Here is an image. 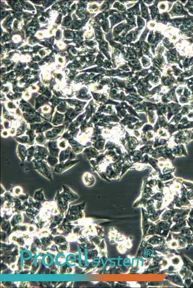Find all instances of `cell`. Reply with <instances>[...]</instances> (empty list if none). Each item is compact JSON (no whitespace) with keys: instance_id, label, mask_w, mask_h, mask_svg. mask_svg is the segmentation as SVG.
<instances>
[{"instance_id":"cell-7","label":"cell","mask_w":193,"mask_h":288,"mask_svg":"<svg viewBox=\"0 0 193 288\" xmlns=\"http://www.w3.org/2000/svg\"><path fill=\"white\" fill-rule=\"evenodd\" d=\"M63 191L60 193L62 198L68 203L73 202L79 198V195L66 185L63 186Z\"/></svg>"},{"instance_id":"cell-25","label":"cell","mask_w":193,"mask_h":288,"mask_svg":"<svg viewBox=\"0 0 193 288\" xmlns=\"http://www.w3.org/2000/svg\"><path fill=\"white\" fill-rule=\"evenodd\" d=\"M2 119L3 120H8L11 122L15 121L18 118L16 115H14L9 113L6 110V109H4V108H3L2 110Z\"/></svg>"},{"instance_id":"cell-39","label":"cell","mask_w":193,"mask_h":288,"mask_svg":"<svg viewBox=\"0 0 193 288\" xmlns=\"http://www.w3.org/2000/svg\"><path fill=\"white\" fill-rule=\"evenodd\" d=\"M1 136H2V137H4V138H7V137H8L9 136H10V135L9 134L8 130L5 129H2L1 132Z\"/></svg>"},{"instance_id":"cell-17","label":"cell","mask_w":193,"mask_h":288,"mask_svg":"<svg viewBox=\"0 0 193 288\" xmlns=\"http://www.w3.org/2000/svg\"><path fill=\"white\" fill-rule=\"evenodd\" d=\"M82 153L84 158L90 161L95 158L98 154V151L94 148L91 147L86 148Z\"/></svg>"},{"instance_id":"cell-6","label":"cell","mask_w":193,"mask_h":288,"mask_svg":"<svg viewBox=\"0 0 193 288\" xmlns=\"http://www.w3.org/2000/svg\"><path fill=\"white\" fill-rule=\"evenodd\" d=\"M30 129L35 131L36 134H41L53 128L54 126L49 121H44L39 123L29 124Z\"/></svg>"},{"instance_id":"cell-13","label":"cell","mask_w":193,"mask_h":288,"mask_svg":"<svg viewBox=\"0 0 193 288\" xmlns=\"http://www.w3.org/2000/svg\"><path fill=\"white\" fill-rule=\"evenodd\" d=\"M68 143L70 147L72 148V150L76 154L81 153L86 148H87L86 146L82 145L76 139L69 140Z\"/></svg>"},{"instance_id":"cell-40","label":"cell","mask_w":193,"mask_h":288,"mask_svg":"<svg viewBox=\"0 0 193 288\" xmlns=\"http://www.w3.org/2000/svg\"><path fill=\"white\" fill-rule=\"evenodd\" d=\"M77 239H78V236L76 235H70V236H69L66 238L67 241H70V242L74 241H75V240H77Z\"/></svg>"},{"instance_id":"cell-35","label":"cell","mask_w":193,"mask_h":288,"mask_svg":"<svg viewBox=\"0 0 193 288\" xmlns=\"http://www.w3.org/2000/svg\"><path fill=\"white\" fill-rule=\"evenodd\" d=\"M41 242L44 246H48L52 244V240L50 237H42L41 238Z\"/></svg>"},{"instance_id":"cell-42","label":"cell","mask_w":193,"mask_h":288,"mask_svg":"<svg viewBox=\"0 0 193 288\" xmlns=\"http://www.w3.org/2000/svg\"><path fill=\"white\" fill-rule=\"evenodd\" d=\"M1 186L2 190L1 193V195H2V194H3L4 193H5V192H6V190H5V189H4V187H3V186H2V185H1Z\"/></svg>"},{"instance_id":"cell-10","label":"cell","mask_w":193,"mask_h":288,"mask_svg":"<svg viewBox=\"0 0 193 288\" xmlns=\"http://www.w3.org/2000/svg\"><path fill=\"white\" fill-rule=\"evenodd\" d=\"M76 155L71 147L69 146L66 149L61 151L59 156V163L65 162L68 160H74L76 158Z\"/></svg>"},{"instance_id":"cell-4","label":"cell","mask_w":193,"mask_h":288,"mask_svg":"<svg viewBox=\"0 0 193 288\" xmlns=\"http://www.w3.org/2000/svg\"><path fill=\"white\" fill-rule=\"evenodd\" d=\"M23 116L27 123L29 124L39 123L45 121L49 122V120L36 111L35 112H24Z\"/></svg>"},{"instance_id":"cell-28","label":"cell","mask_w":193,"mask_h":288,"mask_svg":"<svg viewBox=\"0 0 193 288\" xmlns=\"http://www.w3.org/2000/svg\"><path fill=\"white\" fill-rule=\"evenodd\" d=\"M23 216L20 214H17L12 218L11 223L12 226H16L19 224L23 222Z\"/></svg>"},{"instance_id":"cell-29","label":"cell","mask_w":193,"mask_h":288,"mask_svg":"<svg viewBox=\"0 0 193 288\" xmlns=\"http://www.w3.org/2000/svg\"><path fill=\"white\" fill-rule=\"evenodd\" d=\"M58 145L60 149L61 150L66 149L70 146L68 140L66 139L61 138H59L58 139Z\"/></svg>"},{"instance_id":"cell-14","label":"cell","mask_w":193,"mask_h":288,"mask_svg":"<svg viewBox=\"0 0 193 288\" xmlns=\"http://www.w3.org/2000/svg\"><path fill=\"white\" fill-rule=\"evenodd\" d=\"M16 154L22 162H25L27 158V148L25 145L19 144L16 148Z\"/></svg>"},{"instance_id":"cell-11","label":"cell","mask_w":193,"mask_h":288,"mask_svg":"<svg viewBox=\"0 0 193 288\" xmlns=\"http://www.w3.org/2000/svg\"><path fill=\"white\" fill-rule=\"evenodd\" d=\"M45 147L47 148L49 150L50 155L57 157L59 158L61 150L58 145V140L54 141H47Z\"/></svg>"},{"instance_id":"cell-21","label":"cell","mask_w":193,"mask_h":288,"mask_svg":"<svg viewBox=\"0 0 193 288\" xmlns=\"http://www.w3.org/2000/svg\"><path fill=\"white\" fill-rule=\"evenodd\" d=\"M20 258L24 262H29L32 260L33 253L31 251L27 249H21L19 251Z\"/></svg>"},{"instance_id":"cell-1","label":"cell","mask_w":193,"mask_h":288,"mask_svg":"<svg viewBox=\"0 0 193 288\" xmlns=\"http://www.w3.org/2000/svg\"><path fill=\"white\" fill-rule=\"evenodd\" d=\"M34 169L43 177L50 181H53V177L51 172V167L45 160L33 161Z\"/></svg>"},{"instance_id":"cell-32","label":"cell","mask_w":193,"mask_h":288,"mask_svg":"<svg viewBox=\"0 0 193 288\" xmlns=\"http://www.w3.org/2000/svg\"><path fill=\"white\" fill-rule=\"evenodd\" d=\"M173 211H168L165 212V213H164L163 215H162L161 219H163V220H164L170 219L172 217V216H173V214L174 215L175 213H174Z\"/></svg>"},{"instance_id":"cell-41","label":"cell","mask_w":193,"mask_h":288,"mask_svg":"<svg viewBox=\"0 0 193 288\" xmlns=\"http://www.w3.org/2000/svg\"><path fill=\"white\" fill-rule=\"evenodd\" d=\"M7 107L9 109H13V110H15V109H16V107L14 105L12 104V103H10L8 104Z\"/></svg>"},{"instance_id":"cell-2","label":"cell","mask_w":193,"mask_h":288,"mask_svg":"<svg viewBox=\"0 0 193 288\" xmlns=\"http://www.w3.org/2000/svg\"><path fill=\"white\" fill-rule=\"evenodd\" d=\"M65 130V126L64 124L59 126H54L53 128L45 132V136L48 141L56 140L62 136Z\"/></svg>"},{"instance_id":"cell-36","label":"cell","mask_w":193,"mask_h":288,"mask_svg":"<svg viewBox=\"0 0 193 288\" xmlns=\"http://www.w3.org/2000/svg\"><path fill=\"white\" fill-rule=\"evenodd\" d=\"M2 120L3 121H2V125H3L4 129L9 130L12 127V122L8 121V120H3V119H2Z\"/></svg>"},{"instance_id":"cell-18","label":"cell","mask_w":193,"mask_h":288,"mask_svg":"<svg viewBox=\"0 0 193 288\" xmlns=\"http://www.w3.org/2000/svg\"><path fill=\"white\" fill-rule=\"evenodd\" d=\"M55 261V257L51 254H45L42 257V263L45 267L50 268L53 265Z\"/></svg>"},{"instance_id":"cell-30","label":"cell","mask_w":193,"mask_h":288,"mask_svg":"<svg viewBox=\"0 0 193 288\" xmlns=\"http://www.w3.org/2000/svg\"><path fill=\"white\" fill-rule=\"evenodd\" d=\"M163 241V238H161L157 236H154L150 238L149 243L152 244H159L162 243Z\"/></svg>"},{"instance_id":"cell-34","label":"cell","mask_w":193,"mask_h":288,"mask_svg":"<svg viewBox=\"0 0 193 288\" xmlns=\"http://www.w3.org/2000/svg\"><path fill=\"white\" fill-rule=\"evenodd\" d=\"M4 228H6L4 231V232H10V230H11V225H10L9 222L6 221L2 222V229L3 230Z\"/></svg>"},{"instance_id":"cell-9","label":"cell","mask_w":193,"mask_h":288,"mask_svg":"<svg viewBox=\"0 0 193 288\" xmlns=\"http://www.w3.org/2000/svg\"><path fill=\"white\" fill-rule=\"evenodd\" d=\"M36 145V150L35 154L33 161H42L45 160L50 155L49 150L46 147L41 145Z\"/></svg>"},{"instance_id":"cell-24","label":"cell","mask_w":193,"mask_h":288,"mask_svg":"<svg viewBox=\"0 0 193 288\" xmlns=\"http://www.w3.org/2000/svg\"><path fill=\"white\" fill-rule=\"evenodd\" d=\"M34 200L40 202H45L46 201L43 193V189H40L35 192Z\"/></svg>"},{"instance_id":"cell-33","label":"cell","mask_w":193,"mask_h":288,"mask_svg":"<svg viewBox=\"0 0 193 288\" xmlns=\"http://www.w3.org/2000/svg\"><path fill=\"white\" fill-rule=\"evenodd\" d=\"M13 193L14 195L19 196L23 193V190L21 187L19 186L15 187L13 189Z\"/></svg>"},{"instance_id":"cell-3","label":"cell","mask_w":193,"mask_h":288,"mask_svg":"<svg viewBox=\"0 0 193 288\" xmlns=\"http://www.w3.org/2000/svg\"><path fill=\"white\" fill-rule=\"evenodd\" d=\"M85 206V203H83L79 205H75L74 206H72L70 207L69 212L67 214V219H69V221H74L79 219L82 218L84 213L82 212V210H84Z\"/></svg>"},{"instance_id":"cell-37","label":"cell","mask_w":193,"mask_h":288,"mask_svg":"<svg viewBox=\"0 0 193 288\" xmlns=\"http://www.w3.org/2000/svg\"><path fill=\"white\" fill-rule=\"evenodd\" d=\"M59 250L60 251L64 252H66L69 250V244L68 243H64V244H61L59 246Z\"/></svg>"},{"instance_id":"cell-16","label":"cell","mask_w":193,"mask_h":288,"mask_svg":"<svg viewBox=\"0 0 193 288\" xmlns=\"http://www.w3.org/2000/svg\"><path fill=\"white\" fill-rule=\"evenodd\" d=\"M83 183L87 187H91L95 184V178L92 174L89 172H85L83 173L82 177Z\"/></svg>"},{"instance_id":"cell-26","label":"cell","mask_w":193,"mask_h":288,"mask_svg":"<svg viewBox=\"0 0 193 288\" xmlns=\"http://www.w3.org/2000/svg\"><path fill=\"white\" fill-rule=\"evenodd\" d=\"M36 145L30 146L29 148H27V161L28 162L33 161L34 159L35 154L36 152Z\"/></svg>"},{"instance_id":"cell-22","label":"cell","mask_w":193,"mask_h":288,"mask_svg":"<svg viewBox=\"0 0 193 288\" xmlns=\"http://www.w3.org/2000/svg\"><path fill=\"white\" fill-rule=\"evenodd\" d=\"M55 263L58 267L62 268L66 265V255L63 253H58L55 257Z\"/></svg>"},{"instance_id":"cell-20","label":"cell","mask_w":193,"mask_h":288,"mask_svg":"<svg viewBox=\"0 0 193 288\" xmlns=\"http://www.w3.org/2000/svg\"><path fill=\"white\" fill-rule=\"evenodd\" d=\"M13 138L19 144H21L23 145H28V146H33L35 145V143L33 142L30 137L27 135L26 136H15Z\"/></svg>"},{"instance_id":"cell-23","label":"cell","mask_w":193,"mask_h":288,"mask_svg":"<svg viewBox=\"0 0 193 288\" xmlns=\"http://www.w3.org/2000/svg\"><path fill=\"white\" fill-rule=\"evenodd\" d=\"M45 161L48 163L51 167H55L56 165L59 163V160L58 157L55 156L50 155L48 157Z\"/></svg>"},{"instance_id":"cell-12","label":"cell","mask_w":193,"mask_h":288,"mask_svg":"<svg viewBox=\"0 0 193 288\" xmlns=\"http://www.w3.org/2000/svg\"><path fill=\"white\" fill-rule=\"evenodd\" d=\"M54 200L56 205L58 206L59 211L60 212L61 214L65 212L68 208V203L62 198L59 191H58L56 194Z\"/></svg>"},{"instance_id":"cell-38","label":"cell","mask_w":193,"mask_h":288,"mask_svg":"<svg viewBox=\"0 0 193 288\" xmlns=\"http://www.w3.org/2000/svg\"><path fill=\"white\" fill-rule=\"evenodd\" d=\"M8 131L9 134V135H10V136H12V137H15V136H16V128L13 127H12L11 128L8 130Z\"/></svg>"},{"instance_id":"cell-19","label":"cell","mask_w":193,"mask_h":288,"mask_svg":"<svg viewBox=\"0 0 193 288\" xmlns=\"http://www.w3.org/2000/svg\"><path fill=\"white\" fill-rule=\"evenodd\" d=\"M78 264V256L75 254H69L66 256V264L71 268H74Z\"/></svg>"},{"instance_id":"cell-5","label":"cell","mask_w":193,"mask_h":288,"mask_svg":"<svg viewBox=\"0 0 193 288\" xmlns=\"http://www.w3.org/2000/svg\"><path fill=\"white\" fill-rule=\"evenodd\" d=\"M82 109H73L69 108L65 113V119L63 124L65 126V130H66L69 124L73 122L78 117L79 115L81 114L83 111Z\"/></svg>"},{"instance_id":"cell-31","label":"cell","mask_w":193,"mask_h":288,"mask_svg":"<svg viewBox=\"0 0 193 288\" xmlns=\"http://www.w3.org/2000/svg\"><path fill=\"white\" fill-rule=\"evenodd\" d=\"M53 240H54L55 244L59 245L67 242L66 238H65V237L62 236L55 237Z\"/></svg>"},{"instance_id":"cell-15","label":"cell","mask_w":193,"mask_h":288,"mask_svg":"<svg viewBox=\"0 0 193 288\" xmlns=\"http://www.w3.org/2000/svg\"><path fill=\"white\" fill-rule=\"evenodd\" d=\"M65 119V115L64 114L56 111L54 112L50 123L54 126H59L63 125Z\"/></svg>"},{"instance_id":"cell-8","label":"cell","mask_w":193,"mask_h":288,"mask_svg":"<svg viewBox=\"0 0 193 288\" xmlns=\"http://www.w3.org/2000/svg\"><path fill=\"white\" fill-rule=\"evenodd\" d=\"M79 161H80L79 160H68L65 162L59 163L54 167V172L56 173H62L71 168Z\"/></svg>"},{"instance_id":"cell-27","label":"cell","mask_w":193,"mask_h":288,"mask_svg":"<svg viewBox=\"0 0 193 288\" xmlns=\"http://www.w3.org/2000/svg\"><path fill=\"white\" fill-rule=\"evenodd\" d=\"M47 141L46 137L45 134H44V133L38 134L37 136H36V138H35L36 145H41V146L43 145V146H44V145H45V144L47 142Z\"/></svg>"}]
</instances>
